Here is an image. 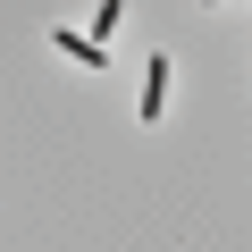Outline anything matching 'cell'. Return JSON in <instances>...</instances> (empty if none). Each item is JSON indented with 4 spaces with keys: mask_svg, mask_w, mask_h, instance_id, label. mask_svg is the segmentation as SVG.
<instances>
[{
    "mask_svg": "<svg viewBox=\"0 0 252 252\" xmlns=\"http://www.w3.org/2000/svg\"><path fill=\"white\" fill-rule=\"evenodd\" d=\"M168 51H152V67H143V126H160V101H168Z\"/></svg>",
    "mask_w": 252,
    "mask_h": 252,
    "instance_id": "obj_1",
    "label": "cell"
},
{
    "mask_svg": "<svg viewBox=\"0 0 252 252\" xmlns=\"http://www.w3.org/2000/svg\"><path fill=\"white\" fill-rule=\"evenodd\" d=\"M51 42H59V51H67L76 67H109V42H101V34H67V26H59Z\"/></svg>",
    "mask_w": 252,
    "mask_h": 252,
    "instance_id": "obj_2",
    "label": "cell"
}]
</instances>
